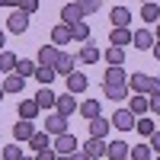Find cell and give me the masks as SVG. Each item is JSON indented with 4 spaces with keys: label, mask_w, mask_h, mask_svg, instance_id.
<instances>
[{
    "label": "cell",
    "mask_w": 160,
    "mask_h": 160,
    "mask_svg": "<svg viewBox=\"0 0 160 160\" xmlns=\"http://www.w3.org/2000/svg\"><path fill=\"white\" fill-rule=\"evenodd\" d=\"M102 58H106L109 68H118V64H125V51L118 45H109V51H102Z\"/></svg>",
    "instance_id": "cell-27"
},
{
    "label": "cell",
    "mask_w": 160,
    "mask_h": 160,
    "mask_svg": "<svg viewBox=\"0 0 160 160\" xmlns=\"http://www.w3.org/2000/svg\"><path fill=\"white\" fill-rule=\"evenodd\" d=\"M154 160H160V154H157V157H154Z\"/></svg>",
    "instance_id": "cell-53"
},
{
    "label": "cell",
    "mask_w": 160,
    "mask_h": 160,
    "mask_svg": "<svg viewBox=\"0 0 160 160\" xmlns=\"http://www.w3.org/2000/svg\"><path fill=\"white\" fill-rule=\"evenodd\" d=\"M22 160H35V154H26V157H22Z\"/></svg>",
    "instance_id": "cell-49"
},
{
    "label": "cell",
    "mask_w": 160,
    "mask_h": 160,
    "mask_svg": "<svg viewBox=\"0 0 160 160\" xmlns=\"http://www.w3.org/2000/svg\"><path fill=\"white\" fill-rule=\"evenodd\" d=\"M77 112H80V115H83L87 122H90V118L102 115V102H99V99H83V102H80V109H77Z\"/></svg>",
    "instance_id": "cell-17"
},
{
    "label": "cell",
    "mask_w": 160,
    "mask_h": 160,
    "mask_svg": "<svg viewBox=\"0 0 160 160\" xmlns=\"http://www.w3.org/2000/svg\"><path fill=\"white\" fill-rule=\"evenodd\" d=\"M128 157L131 160H154V151H151V144H135Z\"/></svg>",
    "instance_id": "cell-33"
},
{
    "label": "cell",
    "mask_w": 160,
    "mask_h": 160,
    "mask_svg": "<svg viewBox=\"0 0 160 160\" xmlns=\"http://www.w3.org/2000/svg\"><path fill=\"white\" fill-rule=\"evenodd\" d=\"M0 87H3V93H7V96H13V93H22L26 77H19L16 71H13V74H7V77H3V83H0Z\"/></svg>",
    "instance_id": "cell-13"
},
{
    "label": "cell",
    "mask_w": 160,
    "mask_h": 160,
    "mask_svg": "<svg viewBox=\"0 0 160 160\" xmlns=\"http://www.w3.org/2000/svg\"><path fill=\"white\" fill-rule=\"evenodd\" d=\"M141 19H144V22H157V19H160V3H157V0L141 3Z\"/></svg>",
    "instance_id": "cell-28"
},
{
    "label": "cell",
    "mask_w": 160,
    "mask_h": 160,
    "mask_svg": "<svg viewBox=\"0 0 160 160\" xmlns=\"http://www.w3.org/2000/svg\"><path fill=\"white\" fill-rule=\"evenodd\" d=\"M154 26H157V29H154V35H157V38H160V19H157V22H154Z\"/></svg>",
    "instance_id": "cell-46"
},
{
    "label": "cell",
    "mask_w": 160,
    "mask_h": 160,
    "mask_svg": "<svg viewBox=\"0 0 160 160\" xmlns=\"http://www.w3.org/2000/svg\"><path fill=\"white\" fill-rule=\"evenodd\" d=\"M3 96H7V93H3V87H0V99H3Z\"/></svg>",
    "instance_id": "cell-51"
},
{
    "label": "cell",
    "mask_w": 160,
    "mask_h": 160,
    "mask_svg": "<svg viewBox=\"0 0 160 160\" xmlns=\"http://www.w3.org/2000/svg\"><path fill=\"white\" fill-rule=\"evenodd\" d=\"M77 3H80V10H83V16H90V13H96L102 7V0H77Z\"/></svg>",
    "instance_id": "cell-36"
},
{
    "label": "cell",
    "mask_w": 160,
    "mask_h": 160,
    "mask_svg": "<svg viewBox=\"0 0 160 160\" xmlns=\"http://www.w3.org/2000/svg\"><path fill=\"white\" fill-rule=\"evenodd\" d=\"M55 77H58V71H55V68H42V64H38V71H35V80H38L42 87H48Z\"/></svg>",
    "instance_id": "cell-34"
},
{
    "label": "cell",
    "mask_w": 160,
    "mask_h": 160,
    "mask_svg": "<svg viewBox=\"0 0 160 160\" xmlns=\"http://www.w3.org/2000/svg\"><path fill=\"white\" fill-rule=\"evenodd\" d=\"M3 42H7V35H3V29H0V51H3Z\"/></svg>",
    "instance_id": "cell-45"
},
{
    "label": "cell",
    "mask_w": 160,
    "mask_h": 160,
    "mask_svg": "<svg viewBox=\"0 0 160 160\" xmlns=\"http://www.w3.org/2000/svg\"><path fill=\"white\" fill-rule=\"evenodd\" d=\"M106 138H87V144H83V151L90 154V157H106Z\"/></svg>",
    "instance_id": "cell-24"
},
{
    "label": "cell",
    "mask_w": 160,
    "mask_h": 160,
    "mask_svg": "<svg viewBox=\"0 0 160 160\" xmlns=\"http://www.w3.org/2000/svg\"><path fill=\"white\" fill-rule=\"evenodd\" d=\"M35 71H38V64H32L29 58H19V64H16V74L19 77H35Z\"/></svg>",
    "instance_id": "cell-35"
},
{
    "label": "cell",
    "mask_w": 160,
    "mask_h": 160,
    "mask_svg": "<svg viewBox=\"0 0 160 160\" xmlns=\"http://www.w3.org/2000/svg\"><path fill=\"white\" fill-rule=\"evenodd\" d=\"M141 3H151V0H141Z\"/></svg>",
    "instance_id": "cell-52"
},
{
    "label": "cell",
    "mask_w": 160,
    "mask_h": 160,
    "mask_svg": "<svg viewBox=\"0 0 160 160\" xmlns=\"http://www.w3.org/2000/svg\"><path fill=\"white\" fill-rule=\"evenodd\" d=\"M102 90H106V99H109V102H122V99L131 96L128 83H102Z\"/></svg>",
    "instance_id": "cell-6"
},
{
    "label": "cell",
    "mask_w": 160,
    "mask_h": 160,
    "mask_svg": "<svg viewBox=\"0 0 160 160\" xmlns=\"http://www.w3.org/2000/svg\"><path fill=\"white\" fill-rule=\"evenodd\" d=\"M58 160H71V154H58Z\"/></svg>",
    "instance_id": "cell-48"
},
{
    "label": "cell",
    "mask_w": 160,
    "mask_h": 160,
    "mask_svg": "<svg viewBox=\"0 0 160 160\" xmlns=\"http://www.w3.org/2000/svg\"><path fill=\"white\" fill-rule=\"evenodd\" d=\"M58 55H61V48L48 42V45H42V48H38L35 64H42V68H55V64H58Z\"/></svg>",
    "instance_id": "cell-4"
},
{
    "label": "cell",
    "mask_w": 160,
    "mask_h": 160,
    "mask_svg": "<svg viewBox=\"0 0 160 160\" xmlns=\"http://www.w3.org/2000/svg\"><path fill=\"white\" fill-rule=\"evenodd\" d=\"M55 71H58V77L74 74V71H77V55H71V51H61V55H58V64H55Z\"/></svg>",
    "instance_id": "cell-7"
},
{
    "label": "cell",
    "mask_w": 160,
    "mask_h": 160,
    "mask_svg": "<svg viewBox=\"0 0 160 160\" xmlns=\"http://www.w3.org/2000/svg\"><path fill=\"white\" fill-rule=\"evenodd\" d=\"M71 35H74V42H80V45H87L90 42V26L80 19V22H74L71 26Z\"/></svg>",
    "instance_id": "cell-30"
},
{
    "label": "cell",
    "mask_w": 160,
    "mask_h": 160,
    "mask_svg": "<svg viewBox=\"0 0 160 160\" xmlns=\"http://www.w3.org/2000/svg\"><path fill=\"white\" fill-rule=\"evenodd\" d=\"M77 109H80V102H77V96H74V93H61V96H58L55 112H61V115H74Z\"/></svg>",
    "instance_id": "cell-10"
},
{
    "label": "cell",
    "mask_w": 160,
    "mask_h": 160,
    "mask_svg": "<svg viewBox=\"0 0 160 160\" xmlns=\"http://www.w3.org/2000/svg\"><path fill=\"white\" fill-rule=\"evenodd\" d=\"M135 131H141V135H144V138H151V135H154V131H157V122H151V118H148V115H141V118H138V122H135Z\"/></svg>",
    "instance_id": "cell-32"
},
{
    "label": "cell",
    "mask_w": 160,
    "mask_h": 160,
    "mask_svg": "<svg viewBox=\"0 0 160 160\" xmlns=\"http://www.w3.org/2000/svg\"><path fill=\"white\" fill-rule=\"evenodd\" d=\"M16 64H19V58L13 55V51H0V74H13Z\"/></svg>",
    "instance_id": "cell-29"
},
{
    "label": "cell",
    "mask_w": 160,
    "mask_h": 160,
    "mask_svg": "<svg viewBox=\"0 0 160 160\" xmlns=\"http://www.w3.org/2000/svg\"><path fill=\"white\" fill-rule=\"evenodd\" d=\"M45 148H51V135H48V131H38V128H35V135L29 138V151H32V154H38V151H45Z\"/></svg>",
    "instance_id": "cell-18"
},
{
    "label": "cell",
    "mask_w": 160,
    "mask_h": 160,
    "mask_svg": "<svg viewBox=\"0 0 160 160\" xmlns=\"http://www.w3.org/2000/svg\"><path fill=\"white\" fill-rule=\"evenodd\" d=\"M68 42H74V35H71V26L68 22H61V26H51V45H68Z\"/></svg>",
    "instance_id": "cell-14"
},
{
    "label": "cell",
    "mask_w": 160,
    "mask_h": 160,
    "mask_svg": "<svg viewBox=\"0 0 160 160\" xmlns=\"http://www.w3.org/2000/svg\"><path fill=\"white\" fill-rule=\"evenodd\" d=\"M131 42H135V48H141V51H151L154 42H157V35H154L151 29H138L135 35H131Z\"/></svg>",
    "instance_id": "cell-12"
},
{
    "label": "cell",
    "mask_w": 160,
    "mask_h": 160,
    "mask_svg": "<svg viewBox=\"0 0 160 160\" xmlns=\"http://www.w3.org/2000/svg\"><path fill=\"white\" fill-rule=\"evenodd\" d=\"M109 118H102V115H96V118H90V138H106L109 135Z\"/></svg>",
    "instance_id": "cell-20"
},
{
    "label": "cell",
    "mask_w": 160,
    "mask_h": 160,
    "mask_svg": "<svg viewBox=\"0 0 160 160\" xmlns=\"http://www.w3.org/2000/svg\"><path fill=\"white\" fill-rule=\"evenodd\" d=\"M45 131H48L51 138H55V135H64V131H68V115L51 112V115H48V122H45Z\"/></svg>",
    "instance_id": "cell-8"
},
{
    "label": "cell",
    "mask_w": 160,
    "mask_h": 160,
    "mask_svg": "<svg viewBox=\"0 0 160 160\" xmlns=\"http://www.w3.org/2000/svg\"><path fill=\"white\" fill-rule=\"evenodd\" d=\"M35 135V125H32V118H19L16 125H13V138L16 141H29Z\"/></svg>",
    "instance_id": "cell-15"
},
{
    "label": "cell",
    "mask_w": 160,
    "mask_h": 160,
    "mask_svg": "<svg viewBox=\"0 0 160 160\" xmlns=\"http://www.w3.org/2000/svg\"><path fill=\"white\" fill-rule=\"evenodd\" d=\"M151 112L160 115V93H151Z\"/></svg>",
    "instance_id": "cell-41"
},
{
    "label": "cell",
    "mask_w": 160,
    "mask_h": 160,
    "mask_svg": "<svg viewBox=\"0 0 160 160\" xmlns=\"http://www.w3.org/2000/svg\"><path fill=\"white\" fill-rule=\"evenodd\" d=\"M22 13H29V16H32V13L38 10V0H22V7H19Z\"/></svg>",
    "instance_id": "cell-39"
},
{
    "label": "cell",
    "mask_w": 160,
    "mask_h": 160,
    "mask_svg": "<svg viewBox=\"0 0 160 160\" xmlns=\"http://www.w3.org/2000/svg\"><path fill=\"white\" fill-rule=\"evenodd\" d=\"M128 87H131V93H154V77L151 74H144V71H138V74H128Z\"/></svg>",
    "instance_id": "cell-1"
},
{
    "label": "cell",
    "mask_w": 160,
    "mask_h": 160,
    "mask_svg": "<svg viewBox=\"0 0 160 160\" xmlns=\"http://www.w3.org/2000/svg\"><path fill=\"white\" fill-rule=\"evenodd\" d=\"M35 115H38L35 96H32V99H22V102H19V118H32V122H35Z\"/></svg>",
    "instance_id": "cell-31"
},
{
    "label": "cell",
    "mask_w": 160,
    "mask_h": 160,
    "mask_svg": "<svg viewBox=\"0 0 160 160\" xmlns=\"http://www.w3.org/2000/svg\"><path fill=\"white\" fill-rule=\"evenodd\" d=\"M35 160H58V151H55V148H45V151L35 154Z\"/></svg>",
    "instance_id": "cell-38"
},
{
    "label": "cell",
    "mask_w": 160,
    "mask_h": 160,
    "mask_svg": "<svg viewBox=\"0 0 160 160\" xmlns=\"http://www.w3.org/2000/svg\"><path fill=\"white\" fill-rule=\"evenodd\" d=\"M125 160H131V157H125Z\"/></svg>",
    "instance_id": "cell-54"
},
{
    "label": "cell",
    "mask_w": 160,
    "mask_h": 160,
    "mask_svg": "<svg viewBox=\"0 0 160 160\" xmlns=\"http://www.w3.org/2000/svg\"><path fill=\"white\" fill-rule=\"evenodd\" d=\"M128 109L135 112L138 118H141V115H148V112H151V96H148V93H135V96L128 99Z\"/></svg>",
    "instance_id": "cell-9"
},
{
    "label": "cell",
    "mask_w": 160,
    "mask_h": 160,
    "mask_svg": "<svg viewBox=\"0 0 160 160\" xmlns=\"http://www.w3.org/2000/svg\"><path fill=\"white\" fill-rule=\"evenodd\" d=\"M0 157H3V160H22L26 154H22V151L16 148V144H10V148H7V151H0Z\"/></svg>",
    "instance_id": "cell-37"
},
{
    "label": "cell",
    "mask_w": 160,
    "mask_h": 160,
    "mask_svg": "<svg viewBox=\"0 0 160 160\" xmlns=\"http://www.w3.org/2000/svg\"><path fill=\"white\" fill-rule=\"evenodd\" d=\"M102 83H128V74H125V68H122V64H118V68H106Z\"/></svg>",
    "instance_id": "cell-26"
},
{
    "label": "cell",
    "mask_w": 160,
    "mask_h": 160,
    "mask_svg": "<svg viewBox=\"0 0 160 160\" xmlns=\"http://www.w3.org/2000/svg\"><path fill=\"white\" fill-rule=\"evenodd\" d=\"M87 83H90V80L80 74V71L68 74V93H74V96H77V93H83V90H87Z\"/></svg>",
    "instance_id": "cell-25"
},
{
    "label": "cell",
    "mask_w": 160,
    "mask_h": 160,
    "mask_svg": "<svg viewBox=\"0 0 160 160\" xmlns=\"http://www.w3.org/2000/svg\"><path fill=\"white\" fill-rule=\"evenodd\" d=\"M80 19H83V10H80L77 0H71V3H64V7H61V22L74 26V22H80Z\"/></svg>",
    "instance_id": "cell-11"
},
{
    "label": "cell",
    "mask_w": 160,
    "mask_h": 160,
    "mask_svg": "<svg viewBox=\"0 0 160 160\" xmlns=\"http://www.w3.org/2000/svg\"><path fill=\"white\" fill-rule=\"evenodd\" d=\"M99 58H102V51L93 45V42H87L83 48L77 51V61H83V64H93V61H99Z\"/></svg>",
    "instance_id": "cell-23"
},
{
    "label": "cell",
    "mask_w": 160,
    "mask_h": 160,
    "mask_svg": "<svg viewBox=\"0 0 160 160\" xmlns=\"http://www.w3.org/2000/svg\"><path fill=\"white\" fill-rule=\"evenodd\" d=\"M10 7H22V0H10Z\"/></svg>",
    "instance_id": "cell-47"
},
{
    "label": "cell",
    "mask_w": 160,
    "mask_h": 160,
    "mask_svg": "<svg viewBox=\"0 0 160 160\" xmlns=\"http://www.w3.org/2000/svg\"><path fill=\"white\" fill-rule=\"evenodd\" d=\"M0 7H10V0H0Z\"/></svg>",
    "instance_id": "cell-50"
},
{
    "label": "cell",
    "mask_w": 160,
    "mask_h": 160,
    "mask_svg": "<svg viewBox=\"0 0 160 160\" xmlns=\"http://www.w3.org/2000/svg\"><path fill=\"white\" fill-rule=\"evenodd\" d=\"M131 35H135V32H131L128 26H112L109 42H112V45H118V48H125V45H131Z\"/></svg>",
    "instance_id": "cell-16"
},
{
    "label": "cell",
    "mask_w": 160,
    "mask_h": 160,
    "mask_svg": "<svg viewBox=\"0 0 160 160\" xmlns=\"http://www.w3.org/2000/svg\"><path fill=\"white\" fill-rule=\"evenodd\" d=\"M151 151H154V154H160V128L151 135Z\"/></svg>",
    "instance_id": "cell-40"
},
{
    "label": "cell",
    "mask_w": 160,
    "mask_h": 160,
    "mask_svg": "<svg viewBox=\"0 0 160 160\" xmlns=\"http://www.w3.org/2000/svg\"><path fill=\"white\" fill-rule=\"evenodd\" d=\"M157 128H160V125H157Z\"/></svg>",
    "instance_id": "cell-56"
},
{
    "label": "cell",
    "mask_w": 160,
    "mask_h": 160,
    "mask_svg": "<svg viewBox=\"0 0 160 160\" xmlns=\"http://www.w3.org/2000/svg\"><path fill=\"white\" fill-rule=\"evenodd\" d=\"M26 29H29V13H22V10L10 13V19H7V32H13V35H22Z\"/></svg>",
    "instance_id": "cell-3"
},
{
    "label": "cell",
    "mask_w": 160,
    "mask_h": 160,
    "mask_svg": "<svg viewBox=\"0 0 160 160\" xmlns=\"http://www.w3.org/2000/svg\"><path fill=\"white\" fill-rule=\"evenodd\" d=\"M154 93H160V77H154Z\"/></svg>",
    "instance_id": "cell-44"
},
{
    "label": "cell",
    "mask_w": 160,
    "mask_h": 160,
    "mask_svg": "<svg viewBox=\"0 0 160 160\" xmlns=\"http://www.w3.org/2000/svg\"><path fill=\"white\" fill-rule=\"evenodd\" d=\"M71 160H93V157H90L87 151H83V154H77V151H74V154H71Z\"/></svg>",
    "instance_id": "cell-42"
},
{
    "label": "cell",
    "mask_w": 160,
    "mask_h": 160,
    "mask_svg": "<svg viewBox=\"0 0 160 160\" xmlns=\"http://www.w3.org/2000/svg\"><path fill=\"white\" fill-rule=\"evenodd\" d=\"M128 154H131V148L125 141H109V148H106V157L109 160H125Z\"/></svg>",
    "instance_id": "cell-19"
},
{
    "label": "cell",
    "mask_w": 160,
    "mask_h": 160,
    "mask_svg": "<svg viewBox=\"0 0 160 160\" xmlns=\"http://www.w3.org/2000/svg\"><path fill=\"white\" fill-rule=\"evenodd\" d=\"M109 22L112 26H131V10L128 7H112L109 10Z\"/></svg>",
    "instance_id": "cell-21"
},
{
    "label": "cell",
    "mask_w": 160,
    "mask_h": 160,
    "mask_svg": "<svg viewBox=\"0 0 160 160\" xmlns=\"http://www.w3.org/2000/svg\"><path fill=\"white\" fill-rule=\"evenodd\" d=\"M51 148H55L58 154H74V151H77V138L71 135V131H64V135H55V138H51Z\"/></svg>",
    "instance_id": "cell-5"
},
{
    "label": "cell",
    "mask_w": 160,
    "mask_h": 160,
    "mask_svg": "<svg viewBox=\"0 0 160 160\" xmlns=\"http://www.w3.org/2000/svg\"><path fill=\"white\" fill-rule=\"evenodd\" d=\"M35 102H38V109H55V106H58V96L51 93V87H42V90L35 93Z\"/></svg>",
    "instance_id": "cell-22"
},
{
    "label": "cell",
    "mask_w": 160,
    "mask_h": 160,
    "mask_svg": "<svg viewBox=\"0 0 160 160\" xmlns=\"http://www.w3.org/2000/svg\"><path fill=\"white\" fill-rule=\"evenodd\" d=\"M0 160H3V157H0Z\"/></svg>",
    "instance_id": "cell-55"
},
{
    "label": "cell",
    "mask_w": 160,
    "mask_h": 160,
    "mask_svg": "<svg viewBox=\"0 0 160 160\" xmlns=\"http://www.w3.org/2000/svg\"><path fill=\"white\" fill-rule=\"evenodd\" d=\"M135 122H138V115L131 112L128 106L112 112V128H118V131H131V128H135Z\"/></svg>",
    "instance_id": "cell-2"
},
{
    "label": "cell",
    "mask_w": 160,
    "mask_h": 160,
    "mask_svg": "<svg viewBox=\"0 0 160 160\" xmlns=\"http://www.w3.org/2000/svg\"><path fill=\"white\" fill-rule=\"evenodd\" d=\"M151 55H154V58L160 61V38H157V42H154V48H151Z\"/></svg>",
    "instance_id": "cell-43"
}]
</instances>
